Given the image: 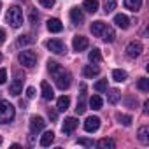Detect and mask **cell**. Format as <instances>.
<instances>
[{"mask_svg": "<svg viewBox=\"0 0 149 149\" xmlns=\"http://www.w3.org/2000/svg\"><path fill=\"white\" fill-rule=\"evenodd\" d=\"M0 7H2V2H0Z\"/></svg>", "mask_w": 149, "mask_h": 149, "instance_id": "obj_44", "label": "cell"}, {"mask_svg": "<svg viewBox=\"0 0 149 149\" xmlns=\"http://www.w3.org/2000/svg\"><path fill=\"white\" fill-rule=\"evenodd\" d=\"M97 146H98L100 149H114V147H116V142H114L112 139H107V137H105V139H100V140L97 142Z\"/></svg>", "mask_w": 149, "mask_h": 149, "instance_id": "obj_21", "label": "cell"}, {"mask_svg": "<svg viewBox=\"0 0 149 149\" xmlns=\"http://www.w3.org/2000/svg\"><path fill=\"white\" fill-rule=\"evenodd\" d=\"M7 81V70L6 68H0V84H4Z\"/></svg>", "mask_w": 149, "mask_h": 149, "instance_id": "obj_36", "label": "cell"}, {"mask_svg": "<svg viewBox=\"0 0 149 149\" xmlns=\"http://www.w3.org/2000/svg\"><path fill=\"white\" fill-rule=\"evenodd\" d=\"M100 37H102L105 42H114V39H116V33H114V30H112L111 26H105Z\"/></svg>", "mask_w": 149, "mask_h": 149, "instance_id": "obj_20", "label": "cell"}, {"mask_svg": "<svg viewBox=\"0 0 149 149\" xmlns=\"http://www.w3.org/2000/svg\"><path fill=\"white\" fill-rule=\"evenodd\" d=\"M137 88H139L140 91H149V79H146V77L139 79V83H137Z\"/></svg>", "mask_w": 149, "mask_h": 149, "instance_id": "obj_32", "label": "cell"}, {"mask_svg": "<svg viewBox=\"0 0 149 149\" xmlns=\"http://www.w3.org/2000/svg\"><path fill=\"white\" fill-rule=\"evenodd\" d=\"M83 74H84V77L93 79L95 76H98V74H100V68H98L97 65H86V67L83 68Z\"/></svg>", "mask_w": 149, "mask_h": 149, "instance_id": "obj_16", "label": "cell"}, {"mask_svg": "<svg viewBox=\"0 0 149 149\" xmlns=\"http://www.w3.org/2000/svg\"><path fill=\"white\" fill-rule=\"evenodd\" d=\"M0 60H2V54H0Z\"/></svg>", "mask_w": 149, "mask_h": 149, "instance_id": "obj_43", "label": "cell"}, {"mask_svg": "<svg viewBox=\"0 0 149 149\" xmlns=\"http://www.w3.org/2000/svg\"><path fill=\"white\" fill-rule=\"evenodd\" d=\"M93 88H95V91H98V93L107 91V79H100V81H97Z\"/></svg>", "mask_w": 149, "mask_h": 149, "instance_id": "obj_30", "label": "cell"}, {"mask_svg": "<svg viewBox=\"0 0 149 149\" xmlns=\"http://www.w3.org/2000/svg\"><path fill=\"white\" fill-rule=\"evenodd\" d=\"M47 30H49V32H53V33H60V32L63 30V25H61V21H60V19L51 18V19L47 21Z\"/></svg>", "mask_w": 149, "mask_h": 149, "instance_id": "obj_15", "label": "cell"}, {"mask_svg": "<svg viewBox=\"0 0 149 149\" xmlns=\"http://www.w3.org/2000/svg\"><path fill=\"white\" fill-rule=\"evenodd\" d=\"M139 140L142 144H149V128L147 126H140L139 128Z\"/></svg>", "mask_w": 149, "mask_h": 149, "instance_id": "obj_26", "label": "cell"}, {"mask_svg": "<svg viewBox=\"0 0 149 149\" xmlns=\"http://www.w3.org/2000/svg\"><path fill=\"white\" fill-rule=\"evenodd\" d=\"M72 46H74V51L81 53V51H84L88 47V39L83 37V35H76V37H74V40H72Z\"/></svg>", "mask_w": 149, "mask_h": 149, "instance_id": "obj_9", "label": "cell"}, {"mask_svg": "<svg viewBox=\"0 0 149 149\" xmlns=\"http://www.w3.org/2000/svg\"><path fill=\"white\" fill-rule=\"evenodd\" d=\"M30 21H32V25H35V23L39 21V14H35V13H32V16H30Z\"/></svg>", "mask_w": 149, "mask_h": 149, "instance_id": "obj_39", "label": "cell"}, {"mask_svg": "<svg viewBox=\"0 0 149 149\" xmlns=\"http://www.w3.org/2000/svg\"><path fill=\"white\" fill-rule=\"evenodd\" d=\"M98 128H100V118H97V116H90V118L84 121V130H86V132L93 133V132H97Z\"/></svg>", "mask_w": 149, "mask_h": 149, "instance_id": "obj_8", "label": "cell"}, {"mask_svg": "<svg viewBox=\"0 0 149 149\" xmlns=\"http://www.w3.org/2000/svg\"><path fill=\"white\" fill-rule=\"evenodd\" d=\"M114 9H116V0H105L104 11H105V13H112Z\"/></svg>", "mask_w": 149, "mask_h": 149, "instance_id": "obj_34", "label": "cell"}, {"mask_svg": "<svg viewBox=\"0 0 149 149\" xmlns=\"http://www.w3.org/2000/svg\"><path fill=\"white\" fill-rule=\"evenodd\" d=\"M0 146H2V137H0Z\"/></svg>", "mask_w": 149, "mask_h": 149, "instance_id": "obj_42", "label": "cell"}, {"mask_svg": "<svg viewBox=\"0 0 149 149\" xmlns=\"http://www.w3.org/2000/svg\"><path fill=\"white\" fill-rule=\"evenodd\" d=\"M44 126H46V121H44L42 116H32V118H30V132H32V133L42 132Z\"/></svg>", "mask_w": 149, "mask_h": 149, "instance_id": "obj_6", "label": "cell"}, {"mask_svg": "<svg viewBox=\"0 0 149 149\" xmlns=\"http://www.w3.org/2000/svg\"><path fill=\"white\" fill-rule=\"evenodd\" d=\"M4 42H6V32L0 28V44H4Z\"/></svg>", "mask_w": 149, "mask_h": 149, "instance_id": "obj_40", "label": "cell"}, {"mask_svg": "<svg viewBox=\"0 0 149 149\" xmlns=\"http://www.w3.org/2000/svg\"><path fill=\"white\" fill-rule=\"evenodd\" d=\"M118 121H119V125H123V126H130V125H132V116L118 114Z\"/></svg>", "mask_w": 149, "mask_h": 149, "instance_id": "obj_31", "label": "cell"}, {"mask_svg": "<svg viewBox=\"0 0 149 149\" xmlns=\"http://www.w3.org/2000/svg\"><path fill=\"white\" fill-rule=\"evenodd\" d=\"M16 116V111H14V105L7 100H0V123H11Z\"/></svg>", "mask_w": 149, "mask_h": 149, "instance_id": "obj_2", "label": "cell"}, {"mask_svg": "<svg viewBox=\"0 0 149 149\" xmlns=\"http://www.w3.org/2000/svg\"><path fill=\"white\" fill-rule=\"evenodd\" d=\"M86 84H81V100H77V107H76V114H84L86 112Z\"/></svg>", "mask_w": 149, "mask_h": 149, "instance_id": "obj_10", "label": "cell"}, {"mask_svg": "<svg viewBox=\"0 0 149 149\" xmlns=\"http://www.w3.org/2000/svg\"><path fill=\"white\" fill-rule=\"evenodd\" d=\"M26 97H28V98H33V97H35V88H32V86L26 88Z\"/></svg>", "mask_w": 149, "mask_h": 149, "instance_id": "obj_38", "label": "cell"}, {"mask_svg": "<svg viewBox=\"0 0 149 149\" xmlns=\"http://www.w3.org/2000/svg\"><path fill=\"white\" fill-rule=\"evenodd\" d=\"M47 70L51 72V76L54 77V83H56V86L61 90V91H65V90H68L70 88V83H72V77H70V74L60 65V63H56V61H47Z\"/></svg>", "mask_w": 149, "mask_h": 149, "instance_id": "obj_1", "label": "cell"}, {"mask_svg": "<svg viewBox=\"0 0 149 149\" xmlns=\"http://www.w3.org/2000/svg\"><path fill=\"white\" fill-rule=\"evenodd\" d=\"M56 116H58V112H56V111H51V109H49V118H51L53 121L56 119Z\"/></svg>", "mask_w": 149, "mask_h": 149, "instance_id": "obj_41", "label": "cell"}, {"mask_svg": "<svg viewBox=\"0 0 149 149\" xmlns=\"http://www.w3.org/2000/svg\"><path fill=\"white\" fill-rule=\"evenodd\" d=\"M77 144H81L84 147H93V140H90V139H79Z\"/></svg>", "mask_w": 149, "mask_h": 149, "instance_id": "obj_35", "label": "cell"}, {"mask_svg": "<svg viewBox=\"0 0 149 149\" xmlns=\"http://www.w3.org/2000/svg\"><path fill=\"white\" fill-rule=\"evenodd\" d=\"M47 49H49L51 53H54V54H65V53H67L65 44H63L61 40H58V39H51V40H47Z\"/></svg>", "mask_w": 149, "mask_h": 149, "instance_id": "obj_5", "label": "cell"}, {"mask_svg": "<svg viewBox=\"0 0 149 149\" xmlns=\"http://www.w3.org/2000/svg\"><path fill=\"white\" fill-rule=\"evenodd\" d=\"M104 28H105V23H104V21H95V23L91 25V33H93L95 37H100L102 32H104Z\"/></svg>", "mask_w": 149, "mask_h": 149, "instance_id": "obj_22", "label": "cell"}, {"mask_svg": "<svg viewBox=\"0 0 149 149\" xmlns=\"http://www.w3.org/2000/svg\"><path fill=\"white\" fill-rule=\"evenodd\" d=\"M23 81H25V79L16 77V79L11 83V86H9V93H11V95H14V97H18V95L21 93V90H23Z\"/></svg>", "mask_w": 149, "mask_h": 149, "instance_id": "obj_13", "label": "cell"}, {"mask_svg": "<svg viewBox=\"0 0 149 149\" xmlns=\"http://www.w3.org/2000/svg\"><path fill=\"white\" fill-rule=\"evenodd\" d=\"M40 90H42V98L44 100H53L54 98V91H53V88L49 86L47 81H42L40 83Z\"/></svg>", "mask_w": 149, "mask_h": 149, "instance_id": "obj_14", "label": "cell"}, {"mask_svg": "<svg viewBox=\"0 0 149 149\" xmlns=\"http://www.w3.org/2000/svg\"><path fill=\"white\" fill-rule=\"evenodd\" d=\"M77 125H79V121H77L76 118H67V119H65V123H63V126H61V130H63V133L70 135L74 130L77 128Z\"/></svg>", "mask_w": 149, "mask_h": 149, "instance_id": "obj_11", "label": "cell"}, {"mask_svg": "<svg viewBox=\"0 0 149 149\" xmlns=\"http://www.w3.org/2000/svg\"><path fill=\"white\" fill-rule=\"evenodd\" d=\"M18 60H19L21 65L32 68V67H35V63H37V54H35L33 51H21L19 56H18Z\"/></svg>", "mask_w": 149, "mask_h": 149, "instance_id": "obj_4", "label": "cell"}, {"mask_svg": "<svg viewBox=\"0 0 149 149\" xmlns=\"http://www.w3.org/2000/svg\"><path fill=\"white\" fill-rule=\"evenodd\" d=\"M40 2V6H44V7H47V9H51L53 6H54V0H39Z\"/></svg>", "mask_w": 149, "mask_h": 149, "instance_id": "obj_37", "label": "cell"}, {"mask_svg": "<svg viewBox=\"0 0 149 149\" xmlns=\"http://www.w3.org/2000/svg\"><path fill=\"white\" fill-rule=\"evenodd\" d=\"M119 98H121V93H119L118 90H109V93H107V100H109L111 104H118Z\"/></svg>", "mask_w": 149, "mask_h": 149, "instance_id": "obj_28", "label": "cell"}, {"mask_svg": "<svg viewBox=\"0 0 149 149\" xmlns=\"http://www.w3.org/2000/svg\"><path fill=\"white\" fill-rule=\"evenodd\" d=\"M33 42V37L32 35H21L18 39V46H26V44H32Z\"/></svg>", "mask_w": 149, "mask_h": 149, "instance_id": "obj_33", "label": "cell"}, {"mask_svg": "<svg viewBox=\"0 0 149 149\" xmlns=\"http://www.w3.org/2000/svg\"><path fill=\"white\" fill-rule=\"evenodd\" d=\"M112 79H114L116 83H123V81H126V72H125V70H119V68L112 70Z\"/></svg>", "mask_w": 149, "mask_h": 149, "instance_id": "obj_27", "label": "cell"}, {"mask_svg": "<svg viewBox=\"0 0 149 149\" xmlns=\"http://www.w3.org/2000/svg\"><path fill=\"white\" fill-rule=\"evenodd\" d=\"M140 53H142V44H140V42L133 40V42H130V44L126 46V54H128L130 58H137V56H140Z\"/></svg>", "mask_w": 149, "mask_h": 149, "instance_id": "obj_7", "label": "cell"}, {"mask_svg": "<svg viewBox=\"0 0 149 149\" xmlns=\"http://www.w3.org/2000/svg\"><path fill=\"white\" fill-rule=\"evenodd\" d=\"M70 19H72L74 25H81V23H84V14H83V11H81L79 7L70 9Z\"/></svg>", "mask_w": 149, "mask_h": 149, "instance_id": "obj_12", "label": "cell"}, {"mask_svg": "<svg viewBox=\"0 0 149 149\" xmlns=\"http://www.w3.org/2000/svg\"><path fill=\"white\" fill-rule=\"evenodd\" d=\"M68 105H70V98H68V97H65V95H63V97H60V98H58V102H56V109H58L60 112H65V111L68 109Z\"/></svg>", "mask_w": 149, "mask_h": 149, "instance_id": "obj_19", "label": "cell"}, {"mask_svg": "<svg viewBox=\"0 0 149 149\" xmlns=\"http://www.w3.org/2000/svg\"><path fill=\"white\" fill-rule=\"evenodd\" d=\"M53 140H54V133H53V132H46V133L40 137V146H42V147H47V146L53 144Z\"/></svg>", "mask_w": 149, "mask_h": 149, "instance_id": "obj_23", "label": "cell"}, {"mask_svg": "<svg viewBox=\"0 0 149 149\" xmlns=\"http://www.w3.org/2000/svg\"><path fill=\"white\" fill-rule=\"evenodd\" d=\"M6 19L13 28H19L23 25V11L18 6H13V7H9V11L6 14Z\"/></svg>", "mask_w": 149, "mask_h": 149, "instance_id": "obj_3", "label": "cell"}, {"mask_svg": "<svg viewBox=\"0 0 149 149\" xmlns=\"http://www.w3.org/2000/svg\"><path fill=\"white\" fill-rule=\"evenodd\" d=\"M114 23H116L119 28H123V30H126V28L130 26V19H128V16H125V14H116V16H114Z\"/></svg>", "mask_w": 149, "mask_h": 149, "instance_id": "obj_17", "label": "cell"}, {"mask_svg": "<svg viewBox=\"0 0 149 149\" xmlns=\"http://www.w3.org/2000/svg\"><path fill=\"white\" fill-rule=\"evenodd\" d=\"M102 105H104V100H102L98 95H93V97L90 98V107H91L93 111H98V109H102Z\"/></svg>", "mask_w": 149, "mask_h": 149, "instance_id": "obj_25", "label": "cell"}, {"mask_svg": "<svg viewBox=\"0 0 149 149\" xmlns=\"http://www.w3.org/2000/svg\"><path fill=\"white\" fill-rule=\"evenodd\" d=\"M88 58H90V61L91 63H98L100 60H102V54H100V49H93V51H90V54H88Z\"/></svg>", "mask_w": 149, "mask_h": 149, "instance_id": "obj_29", "label": "cell"}, {"mask_svg": "<svg viewBox=\"0 0 149 149\" xmlns=\"http://www.w3.org/2000/svg\"><path fill=\"white\" fill-rule=\"evenodd\" d=\"M125 7L135 13V11H139L142 7V0H125Z\"/></svg>", "mask_w": 149, "mask_h": 149, "instance_id": "obj_24", "label": "cell"}, {"mask_svg": "<svg viewBox=\"0 0 149 149\" xmlns=\"http://www.w3.org/2000/svg\"><path fill=\"white\" fill-rule=\"evenodd\" d=\"M83 9H86L88 13H97L98 11V0H84L83 2Z\"/></svg>", "mask_w": 149, "mask_h": 149, "instance_id": "obj_18", "label": "cell"}]
</instances>
